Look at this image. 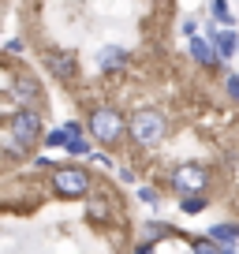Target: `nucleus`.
I'll return each instance as SVG.
<instances>
[{"instance_id":"obj_20","label":"nucleus","mask_w":239,"mask_h":254,"mask_svg":"<svg viewBox=\"0 0 239 254\" xmlns=\"http://www.w3.org/2000/svg\"><path fill=\"white\" fill-rule=\"evenodd\" d=\"M224 86H228V94L239 101V75H228V82H224Z\"/></svg>"},{"instance_id":"obj_23","label":"nucleus","mask_w":239,"mask_h":254,"mask_svg":"<svg viewBox=\"0 0 239 254\" xmlns=\"http://www.w3.org/2000/svg\"><path fill=\"white\" fill-rule=\"evenodd\" d=\"M228 254H232V251H228Z\"/></svg>"},{"instance_id":"obj_13","label":"nucleus","mask_w":239,"mask_h":254,"mask_svg":"<svg viewBox=\"0 0 239 254\" xmlns=\"http://www.w3.org/2000/svg\"><path fill=\"white\" fill-rule=\"evenodd\" d=\"M179 209H183V213H202V209H206V198H202V194H187V198H179Z\"/></svg>"},{"instance_id":"obj_16","label":"nucleus","mask_w":239,"mask_h":254,"mask_svg":"<svg viewBox=\"0 0 239 254\" xmlns=\"http://www.w3.org/2000/svg\"><path fill=\"white\" fill-rule=\"evenodd\" d=\"M138 198H142L146 206H157V202H161V194H157L153 187H138Z\"/></svg>"},{"instance_id":"obj_12","label":"nucleus","mask_w":239,"mask_h":254,"mask_svg":"<svg viewBox=\"0 0 239 254\" xmlns=\"http://www.w3.org/2000/svg\"><path fill=\"white\" fill-rule=\"evenodd\" d=\"M11 94H15L19 101H26V109H30V101H38V82H34V79H19Z\"/></svg>"},{"instance_id":"obj_21","label":"nucleus","mask_w":239,"mask_h":254,"mask_svg":"<svg viewBox=\"0 0 239 254\" xmlns=\"http://www.w3.org/2000/svg\"><path fill=\"white\" fill-rule=\"evenodd\" d=\"M179 30H183L187 38H194V34H198V23H194V19H183V26H179Z\"/></svg>"},{"instance_id":"obj_15","label":"nucleus","mask_w":239,"mask_h":254,"mask_svg":"<svg viewBox=\"0 0 239 254\" xmlns=\"http://www.w3.org/2000/svg\"><path fill=\"white\" fill-rule=\"evenodd\" d=\"M67 153H75V157H86V153H90V142H86V138L79 135V138H75L71 146H67Z\"/></svg>"},{"instance_id":"obj_18","label":"nucleus","mask_w":239,"mask_h":254,"mask_svg":"<svg viewBox=\"0 0 239 254\" xmlns=\"http://www.w3.org/2000/svg\"><path fill=\"white\" fill-rule=\"evenodd\" d=\"M90 217H94V221H105V217H109V206H105V202H94V206H90Z\"/></svg>"},{"instance_id":"obj_2","label":"nucleus","mask_w":239,"mask_h":254,"mask_svg":"<svg viewBox=\"0 0 239 254\" xmlns=\"http://www.w3.org/2000/svg\"><path fill=\"white\" fill-rule=\"evenodd\" d=\"M90 135L105 146H116L123 135H131V120H123L116 109H94L90 112Z\"/></svg>"},{"instance_id":"obj_5","label":"nucleus","mask_w":239,"mask_h":254,"mask_svg":"<svg viewBox=\"0 0 239 254\" xmlns=\"http://www.w3.org/2000/svg\"><path fill=\"white\" fill-rule=\"evenodd\" d=\"M206 183H209L206 165H179V168L172 172V187H176V194H179V198H187V194H202V190H206Z\"/></svg>"},{"instance_id":"obj_22","label":"nucleus","mask_w":239,"mask_h":254,"mask_svg":"<svg viewBox=\"0 0 239 254\" xmlns=\"http://www.w3.org/2000/svg\"><path fill=\"white\" fill-rule=\"evenodd\" d=\"M135 254H153V243H142V247H138Z\"/></svg>"},{"instance_id":"obj_14","label":"nucleus","mask_w":239,"mask_h":254,"mask_svg":"<svg viewBox=\"0 0 239 254\" xmlns=\"http://www.w3.org/2000/svg\"><path fill=\"white\" fill-rule=\"evenodd\" d=\"M194 254H221V247L206 236V239H194Z\"/></svg>"},{"instance_id":"obj_4","label":"nucleus","mask_w":239,"mask_h":254,"mask_svg":"<svg viewBox=\"0 0 239 254\" xmlns=\"http://www.w3.org/2000/svg\"><path fill=\"white\" fill-rule=\"evenodd\" d=\"M53 187L64 194V198H82L90 190V172L79 165H64V168H56L53 172Z\"/></svg>"},{"instance_id":"obj_6","label":"nucleus","mask_w":239,"mask_h":254,"mask_svg":"<svg viewBox=\"0 0 239 254\" xmlns=\"http://www.w3.org/2000/svg\"><path fill=\"white\" fill-rule=\"evenodd\" d=\"M45 67H49V71H53L60 82H71L75 75H79L75 53H67V49H49V53H45Z\"/></svg>"},{"instance_id":"obj_10","label":"nucleus","mask_w":239,"mask_h":254,"mask_svg":"<svg viewBox=\"0 0 239 254\" xmlns=\"http://www.w3.org/2000/svg\"><path fill=\"white\" fill-rule=\"evenodd\" d=\"M123 64H127V49H120V45H105L97 53V67L101 71H120Z\"/></svg>"},{"instance_id":"obj_17","label":"nucleus","mask_w":239,"mask_h":254,"mask_svg":"<svg viewBox=\"0 0 239 254\" xmlns=\"http://www.w3.org/2000/svg\"><path fill=\"white\" fill-rule=\"evenodd\" d=\"M153 236H168L165 224H146V243H153Z\"/></svg>"},{"instance_id":"obj_3","label":"nucleus","mask_w":239,"mask_h":254,"mask_svg":"<svg viewBox=\"0 0 239 254\" xmlns=\"http://www.w3.org/2000/svg\"><path fill=\"white\" fill-rule=\"evenodd\" d=\"M165 116H161L157 109H142L131 116V138H135V146H142V150H150V146H157L161 138H165Z\"/></svg>"},{"instance_id":"obj_19","label":"nucleus","mask_w":239,"mask_h":254,"mask_svg":"<svg viewBox=\"0 0 239 254\" xmlns=\"http://www.w3.org/2000/svg\"><path fill=\"white\" fill-rule=\"evenodd\" d=\"M213 15L221 19V23H232V15H228V8H224V0H213Z\"/></svg>"},{"instance_id":"obj_9","label":"nucleus","mask_w":239,"mask_h":254,"mask_svg":"<svg viewBox=\"0 0 239 254\" xmlns=\"http://www.w3.org/2000/svg\"><path fill=\"white\" fill-rule=\"evenodd\" d=\"M191 56L202 64V67H217V64L224 60V56L217 53V45H213V41H202V38H191Z\"/></svg>"},{"instance_id":"obj_1","label":"nucleus","mask_w":239,"mask_h":254,"mask_svg":"<svg viewBox=\"0 0 239 254\" xmlns=\"http://www.w3.org/2000/svg\"><path fill=\"white\" fill-rule=\"evenodd\" d=\"M41 135V112L38 109H19L8 116V135H4V150H8V157H26L30 153V146L38 142Z\"/></svg>"},{"instance_id":"obj_11","label":"nucleus","mask_w":239,"mask_h":254,"mask_svg":"<svg viewBox=\"0 0 239 254\" xmlns=\"http://www.w3.org/2000/svg\"><path fill=\"white\" fill-rule=\"evenodd\" d=\"M209 239H213V243H224V247L239 243V224H213V228H209Z\"/></svg>"},{"instance_id":"obj_8","label":"nucleus","mask_w":239,"mask_h":254,"mask_svg":"<svg viewBox=\"0 0 239 254\" xmlns=\"http://www.w3.org/2000/svg\"><path fill=\"white\" fill-rule=\"evenodd\" d=\"M79 135H82V124H75V120H71L67 127H56V131H49V135H45V146H49V150H67V146H71Z\"/></svg>"},{"instance_id":"obj_7","label":"nucleus","mask_w":239,"mask_h":254,"mask_svg":"<svg viewBox=\"0 0 239 254\" xmlns=\"http://www.w3.org/2000/svg\"><path fill=\"white\" fill-rule=\"evenodd\" d=\"M206 30H209V41L217 45V53H221L224 60L239 53V38H236V30H221V26H213V23H209Z\"/></svg>"}]
</instances>
